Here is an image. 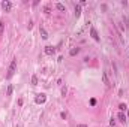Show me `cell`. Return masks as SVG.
Returning <instances> with one entry per match:
<instances>
[{
  "label": "cell",
  "instance_id": "cell-11",
  "mask_svg": "<svg viewBox=\"0 0 129 127\" xmlns=\"http://www.w3.org/2000/svg\"><path fill=\"white\" fill-rule=\"evenodd\" d=\"M32 85H38V76H36V75L32 76Z\"/></svg>",
  "mask_w": 129,
  "mask_h": 127
},
{
  "label": "cell",
  "instance_id": "cell-17",
  "mask_svg": "<svg viewBox=\"0 0 129 127\" xmlns=\"http://www.w3.org/2000/svg\"><path fill=\"white\" fill-rule=\"evenodd\" d=\"M62 94H63V96L66 94V87H63V88H62Z\"/></svg>",
  "mask_w": 129,
  "mask_h": 127
},
{
  "label": "cell",
  "instance_id": "cell-18",
  "mask_svg": "<svg viewBox=\"0 0 129 127\" xmlns=\"http://www.w3.org/2000/svg\"><path fill=\"white\" fill-rule=\"evenodd\" d=\"M77 127H87V126H86V124H78Z\"/></svg>",
  "mask_w": 129,
  "mask_h": 127
},
{
  "label": "cell",
  "instance_id": "cell-10",
  "mask_svg": "<svg viewBox=\"0 0 129 127\" xmlns=\"http://www.w3.org/2000/svg\"><path fill=\"white\" fill-rule=\"evenodd\" d=\"M119 120H120L122 123H125V121H126V115L123 114V112H119Z\"/></svg>",
  "mask_w": 129,
  "mask_h": 127
},
{
  "label": "cell",
  "instance_id": "cell-1",
  "mask_svg": "<svg viewBox=\"0 0 129 127\" xmlns=\"http://www.w3.org/2000/svg\"><path fill=\"white\" fill-rule=\"evenodd\" d=\"M15 72H17V58H14L12 61H11V64H9V69H8V73H6V78H8V79H11L14 75H15Z\"/></svg>",
  "mask_w": 129,
  "mask_h": 127
},
{
  "label": "cell",
  "instance_id": "cell-16",
  "mask_svg": "<svg viewBox=\"0 0 129 127\" xmlns=\"http://www.w3.org/2000/svg\"><path fill=\"white\" fill-rule=\"evenodd\" d=\"M90 105H92V106L96 105V99H90Z\"/></svg>",
  "mask_w": 129,
  "mask_h": 127
},
{
  "label": "cell",
  "instance_id": "cell-15",
  "mask_svg": "<svg viewBox=\"0 0 129 127\" xmlns=\"http://www.w3.org/2000/svg\"><path fill=\"white\" fill-rule=\"evenodd\" d=\"M3 31H5V24H3L2 21H0V35H2Z\"/></svg>",
  "mask_w": 129,
  "mask_h": 127
},
{
  "label": "cell",
  "instance_id": "cell-14",
  "mask_svg": "<svg viewBox=\"0 0 129 127\" xmlns=\"http://www.w3.org/2000/svg\"><path fill=\"white\" fill-rule=\"evenodd\" d=\"M119 109H120V112H123L126 109V105H125V103H120V105H119Z\"/></svg>",
  "mask_w": 129,
  "mask_h": 127
},
{
  "label": "cell",
  "instance_id": "cell-12",
  "mask_svg": "<svg viewBox=\"0 0 129 127\" xmlns=\"http://www.w3.org/2000/svg\"><path fill=\"white\" fill-rule=\"evenodd\" d=\"M78 53H80V48H74V49H71L69 54H71V55H77Z\"/></svg>",
  "mask_w": 129,
  "mask_h": 127
},
{
  "label": "cell",
  "instance_id": "cell-9",
  "mask_svg": "<svg viewBox=\"0 0 129 127\" xmlns=\"http://www.w3.org/2000/svg\"><path fill=\"white\" fill-rule=\"evenodd\" d=\"M56 8L59 9V11H62V12H66V8H65V4H62V3H56Z\"/></svg>",
  "mask_w": 129,
  "mask_h": 127
},
{
  "label": "cell",
  "instance_id": "cell-8",
  "mask_svg": "<svg viewBox=\"0 0 129 127\" xmlns=\"http://www.w3.org/2000/svg\"><path fill=\"white\" fill-rule=\"evenodd\" d=\"M81 15V4H77L75 6V18H78Z\"/></svg>",
  "mask_w": 129,
  "mask_h": 127
},
{
  "label": "cell",
  "instance_id": "cell-3",
  "mask_svg": "<svg viewBox=\"0 0 129 127\" xmlns=\"http://www.w3.org/2000/svg\"><path fill=\"white\" fill-rule=\"evenodd\" d=\"M2 8H3L5 12H9V11L12 9V3L8 2V0H5V2H2Z\"/></svg>",
  "mask_w": 129,
  "mask_h": 127
},
{
  "label": "cell",
  "instance_id": "cell-5",
  "mask_svg": "<svg viewBox=\"0 0 129 127\" xmlns=\"http://www.w3.org/2000/svg\"><path fill=\"white\" fill-rule=\"evenodd\" d=\"M54 53H56V48H54V46H51V45L45 46V54H47V55H53Z\"/></svg>",
  "mask_w": 129,
  "mask_h": 127
},
{
  "label": "cell",
  "instance_id": "cell-6",
  "mask_svg": "<svg viewBox=\"0 0 129 127\" xmlns=\"http://www.w3.org/2000/svg\"><path fill=\"white\" fill-rule=\"evenodd\" d=\"M102 81H104V84H105V85H107V87H110V85H111V82H110V79H108V76H107V73H102Z\"/></svg>",
  "mask_w": 129,
  "mask_h": 127
},
{
  "label": "cell",
  "instance_id": "cell-7",
  "mask_svg": "<svg viewBox=\"0 0 129 127\" xmlns=\"http://www.w3.org/2000/svg\"><path fill=\"white\" fill-rule=\"evenodd\" d=\"M39 31H41L42 39H48V33H47V30L44 29V27H41V29H39Z\"/></svg>",
  "mask_w": 129,
  "mask_h": 127
},
{
  "label": "cell",
  "instance_id": "cell-4",
  "mask_svg": "<svg viewBox=\"0 0 129 127\" xmlns=\"http://www.w3.org/2000/svg\"><path fill=\"white\" fill-rule=\"evenodd\" d=\"M90 36H92L96 42L101 40V37H99V35H98V31H96V29H95V27H92V29H90Z\"/></svg>",
  "mask_w": 129,
  "mask_h": 127
},
{
  "label": "cell",
  "instance_id": "cell-13",
  "mask_svg": "<svg viewBox=\"0 0 129 127\" xmlns=\"http://www.w3.org/2000/svg\"><path fill=\"white\" fill-rule=\"evenodd\" d=\"M12 91H14V85H9V87H8L6 94H8V96H11V94H12Z\"/></svg>",
  "mask_w": 129,
  "mask_h": 127
},
{
  "label": "cell",
  "instance_id": "cell-2",
  "mask_svg": "<svg viewBox=\"0 0 129 127\" xmlns=\"http://www.w3.org/2000/svg\"><path fill=\"white\" fill-rule=\"evenodd\" d=\"M35 102L38 103V105H42V103L47 102V96H45V94H38L36 99H35Z\"/></svg>",
  "mask_w": 129,
  "mask_h": 127
}]
</instances>
